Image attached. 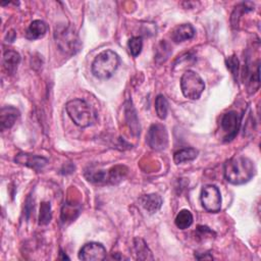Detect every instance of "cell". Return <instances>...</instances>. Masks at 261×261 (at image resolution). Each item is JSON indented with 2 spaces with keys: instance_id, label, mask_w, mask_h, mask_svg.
Segmentation results:
<instances>
[{
  "instance_id": "6da1fadb",
  "label": "cell",
  "mask_w": 261,
  "mask_h": 261,
  "mask_svg": "<svg viewBox=\"0 0 261 261\" xmlns=\"http://www.w3.org/2000/svg\"><path fill=\"white\" fill-rule=\"evenodd\" d=\"M256 173L254 162L246 156H236L224 164V177L232 185L248 182Z\"/></svg>"
},
{
  "instance_id": "7a4b0ae2",
  "label": "cell",
  "mask_w": 261,
  "mask_h": 261,
  "mask_svg": "<svg viewBox=\"0 0 261 261\" xmlns=\"http://www.w3.org/2000/svg\"><path fill=\"white\" fill-rule=\"evenodd\" d=\"M65 108L70 119L80 127L91 126L97 119V115L93 107L83 99H73L68 101Z\"/></svg>"
},
{
  "instance_id": "3957f363",
  "label": "cell",
  "mask_w": 261,
  "mask_h": 261,
  "mask_svg": "<svg viewBox=\"0 0 261 261\" xmlns=\"http://www.w3.org/2000/svg\"><path fill=\"white\" fill-rule=\"evenodd\" d=\"M54 39L58 49L66 55H74L81 49V40L71 24H59L55 28Z\"/></svg>"
},
{
  "instance_id": "277c9868",
  "label": "cell",
  "mask_w": 261,
  "mask_h": 261,
  "mask_svg": "<svg viewBox=\"0 0 261 261\" xmlns=\"http://www.w3.org/2000/svg\"><path fill=\"white\" fill-rule=\"evenodd\" d=\"M120 59L116 52L104 50L100 52L92 62V73L100 79L106 80L113 75L119 65Z\"/></svg>"
},
{
  "instance_id": "5b68a950",
  "label": "cell",
  "mask_w": 261,
  "mask_h": 261,
  "mask_svg": "<svg viewBox=\"0 0 261 261\" xmlns=\"http://www.w3.org/2000/svg\"><path fill=\"white\" fill-rule=\"evenodd\" d=\"M180 89L186 98L198 100L205 89V83L197 72L187 70L181 75Z\"/></svg>"
},
{
  "instance_id": "8992f818",
  "label": "cell",
  "mask_w": 261,
  "mask_h": 261,
  "mask_svg": "<svg viewBox=\"0 0 261 261\" xmlns=\"http://www.w3.org/2000/svg\"><path fill=\"white\" fill-rule=\"evenodd\" d=\"M241 126V116L236 111H228L220 118V133L223 142L232 141Z\"/></svg>"
},
{
  "instance_id": "52a82bcc",
  "label": "cell",
  "mask_w": 261,
  "mask_h": 261,
  "mask_svg": "<svg viewBox=\"0 0 261 261\" xmlns=\"http://www.w3.org/2000/svg\"><path fill=\"white\" fill-rule=\"evenodd\" d=\"M201 203L204 209L210 213H216L221 209V195L214 185H206L201 191Z\"/></svg>"
},
{
  "instance_id": "ba28073f",
  "label": "cell",
  "mask_w": 261,
  "mask_h": 261,
  "mask_svg": "<svg viewBox=\"0 0 261 261\" xmlns=\"http://www.w3.org/2000/svg\"><path fill=\"white\" fill-rule=\"evenodd\" d=\"M147 143L154 150H164L168 145L166 127L161 123H154L147 133Z\"/></svg>"
},
{
  "instance_id": "9c48e42d",
  "label": "cell",
  "mask_w": 261,
  "mask_h": 261,
  "mask_svg": "<svg viewBox=\"0 0 261 261\" xmlns=\"http://www.w3.org/2000/svg\"><path fill=\"white\" fill-rule=\"evenodd\" d=\"M106 249L102 244L90 242L81 248L79 258L84 261H101L106 258Z\"/></svg>"
},
{
  "instance_id": "30bf717a",
  "label": "cell",
  "mask_w": 261,
  "mask_h": 261,
  "mask_svg": "<svg viewBox=\"0 0 261 261\" xmlns=\"http://www.w3.org/2000/svg\"><path fill=\"white\" fill-rule=\"evenodd\" d=\"M14 161L18 164L28 166L36 171L42 170L48 163V159L43 156H38L29 153H19L15 156Z\"/></svg>"
},
{
  "instance_id": "8fae6325",
  "label": "cell",
  "mask_w": 261,
  "mask_h": 261,
  "mask_svg": "<svg viewBox=\"0 0 261 261\" xmlns=\"http://www.w3.org/2000/svg\"><path fill=\"white\" fill-rule=\"evenodd\" d=\"M19 110L13 106H3L0 111V127L1 130L8 129L13 126L19 117Z\"/></svg>"
},
{
  "instance_id": "7c38bea8",
  "label": "cell",
  "mask_w": 261,
  "mask_h": 261,
  "mask_svg": "<svg viewBox=\"0 0 261 261\" xmlns=\"http://www.w3.org/2000/svg\"><path fill=\"white\" fill-rule=\"evenodd\" d=\"M196 34L194 27L190 23H182L175 27L170 34L171 40L175 43H181L192 39Z\"/></svg>"
},
{
  "instance_id": "4fadbf2b",
  "label": "cell",
  "mask_w": 261,
  "mask_h": 261,
  "mask_svg": "<svg viewBox=\"0 0 261 261\" xmlns=\"http://www.w3.org/2000/svg\"><path fill=\"white\" fill-rule=\"evenodd\" d=\"M48 31V25L45 21L36 19L33 20L25 31V38L29 40H37L43 38Z\"/></svg>"
},
{
  "instance_id": "5bb4252c",
  "label": "cell",
  "mask_w": 261,
  "mask_h": 261,
  "mask_svg": "<svg viewBox=\"0 0 261 261\" xmlns=\"http://www.w3.org/2000/svg\"><path fill=\"white\" fill-rule=\"evenodd\" d=\"M139 201L143 206V208L150 214L156 213L161 208V205H162V199L157 194L144 195L140 198Z\"/></svg>"
},
{
  "instance_id": "9a60e30c",
  "label": "cell",
  "mask_w": 261,
  "mask_h": 261,
  "mask_svg": "<svg viewBox=\"0 0 261 261\" xmlns=\"http://www.w3.org/2000/svg\"><path fill=\"white\" fill-rule=\"evenodd\" d=\"M20 62V55L14 50H7L3 54V67L6 72L12 74L17 69Z\"/></svg>"
},
{
  "instance_id": "2e32d148",
  "label": "cell",
  "mask_w": 261,
  "mask_h": 261,
  "mask_svg": "<svg viewBox=\"0 0 261 261\" xmlns=\"http://www.w3.org/2000/svg\"><path fill=\"white\" fill-rule=\"evenodd\" d=\"M134 250L135 254L137 256V259L139 260H153L154 257L152 255L151 250L147 246L144 240L136 238L134 240Z\"/></svg>"
},
{
  "instance_id": "e0dca14e",
  "label": "cell",
  "mask_w": 261,
  "mask_h": 261,
  "mask_svg": "<svg viewBox=\"0 0 261 261\" xmlns=\"http://www.w3.org/2000/svg\"><path fill=\"white\" fill-rule=\"evenodd\" d=\"M198 150H196L195 148H182L177 150L176 152H174L173 154V161L175 164H180L184 162H188V161H192L194 159H196V157L198 156Z\"/></svg>"
},
{
  "instance_id": "ac0fdd59",
  "label": "cell",
  "mask_w": 261,
  "mask_h": 261,
  "mask_svg": "<svg viewBox=\"0 0 261 261\" xmlns=\"http://www.w3.org/2000/svg\"><path fill=\"white\" fill-rule=\"evenodd\" d=\"M193 220H194V218H193V214L191 213V211L188 209H182L177 213V215L174 219V223L177 228L186 229L192 225Z\"/></svg>"
},
{
  "instance_id": "d6986e66",
  "label": "cell",
  "mask_w": 261,
  "mask_h": 261,
  "mask_svg": "<svg viewBox=\"0 0 261 261\" xmlns=\"http://www.w3.org/2000/svg\"><path fill=\"white\" fill-rule=\"evenodd\" d=\"M85 176L91 182H95V184L108 182V171H105V170L90 169L85 172Z\"/></svg>"
},
{
  "instance_id": "ffe728a7",
  "label": "cell",
  "mask_w": 261,
  "mask_h": 261,
  "mask_svg": "<svg viewBox=\"0 0 261 261\" xmlns=\"http://www.w3.org/2000/svg\"><path fill=\"white\" fill-rule=\"evenodd\" d=\"M156 114L160 119H165L168 112V102L163 95H158L155 99Z\"/></svg>"
},
{
  "instance_id": "44dd1931",
  "label": "cell",
  "mask_w": 261,
  "mask_h": 261,
  "mask_svg": "<svg viewBox=\"0 0 261 261\" xmlns=\"http://www.w3.org/2000/svg\"><path fill=\"white\" fill-rule=\"evenodd\" d=\"M52 218L51 212V205L49 202H42L40 206V213H39V224L46 225L50 222Z\"/></svg>"
},
{
  "instance_id": "7402d4cb",
  "label": "cell",
  "mask_w": 261,
  "mask_h": 261,
  "mask_svg": "<svg viewBox=\"0 0 261 261\" xmlns=\"http://www.w3.org/2000/svg\"><path fill=\"white\" fill-rule=\"evenodd\" d=\"M127 46H128V50H129L130 54L134 57H137L142 51L143 39L141 37H133L128 40Z\"/></svg>"
},
{
  "instance_id": "603a6c76",
  "label": "cell",
  "mask_w": 261,
  "mask_h": 261,
  "mask_svg": "<svg viewBox=\"0 0 261 261\" xmlns=\"http://www.w3.org/2000/svg\"><path fill=\"white\" fill-rule=\"evenodd\" d=\"M225 62H226L227 69L231 72L233 77L237 80L238 75H239V60H238V58L234 55H232V56H229L225 60Z\"/></svg>"
},
{
  "instance_id": "cb8c5ba5",
  "label": "cell",
  "mask_w": 261,
  "mask_h": 261,
  "mask_svg": "<svg viewBox=\"0 0 261 261\" xmlns=\"http://www.w3.org/2000/svg\"><path fill=\"white\" fill-rule=\"evenodd\" d=\"M195 257H196L197 259H213L212 255H210L209 253H206V255L204 254V255H202V256H199V255H195Z\"/></svg>"
},
{
  "instance_id": "d4e9b609",
  "label": "cell",
  "mask_w": 261,
  "mask_h": 261,
  "mask_svg": "<svg viewBox=\"0 0 261 261\" xmlns=\"http://www.w3.org/2000/svg\"><path fill=\"white\" fill-rule=\"evenodd\" d=\"M7 37H8V41L9 42H12L15 38V33L13 31H10L8 34H7Z\"/></svg>"
}]
</instances>
